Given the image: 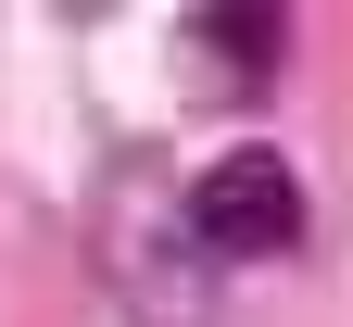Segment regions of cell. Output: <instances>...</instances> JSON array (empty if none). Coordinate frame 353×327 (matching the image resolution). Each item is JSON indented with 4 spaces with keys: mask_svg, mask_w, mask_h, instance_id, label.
<instances>
[{
    "mask_svg": "<svg viewBox=\"0 0 353 327\" xmlns=\"http://www.w3.org/2000/svg\"><path fill=\"white\" fill-rule=\"evenodd\" d=\"M190 240L228 252V264H265V252H303V176L278 151H214L190 176Z\"/></svg>",
    "mask_w": 353,
    "mask_h": 327,
    "instance_id": "cell-1",
    "label": "cell"
},
{
    "mask_svg": "<svg viewBox=\"0 0 353 327\" xmlns=\"http://www.w3.org/2000/svg\"><path fill=\"white\" fill-rule=\"evenodd\" d=\"M190 38H202V51H228L240 76H265V63H278V38H290V25H278V13H190Z\"/></svg>",
    "mask_w": 353,
    "mask_h": 327,
    "instance_id": "cell-2",
    "label": "cell"
}]
</instances>
